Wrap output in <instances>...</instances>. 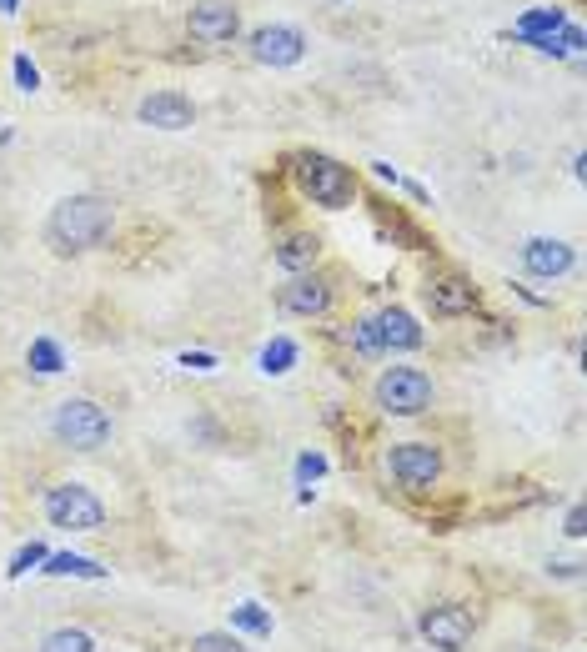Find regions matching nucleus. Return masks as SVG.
Returning <instances> with one entry per match:
<instances>
[{"instance_id": "4be33fe9", "label": "nucleus", "mask_w": 587, "mask_h": 652, "mask_svg": "<svg viewBox=\"0 0 587 652\" xmlns=\"http://www.w3.org/2000/svg\"><path fill=\"white\" fill-rule=\"evenodd\" d=\"M191 652H251L236 632H196L191 637Z\"/></svg>"}, {"instance_id": "f3484780", "label": "nucleus", "mask_w": 587, "mask_h": 652, "mask_svg": "<svg viewBox=\"0 0 587 652\" xmlns=\"http://www.w3.org/2000/svg\"><path fill=\"white\" fill-rule=\"evenodd\" d=\"M297 342H291V337H271L266 347H261V357H256V367L266 372V377H286L291 367H297Z\"/></svg>"}, {"instance_id": "b1692460", "label": "nucleus", "mask_w": 587, "mask_h": 652, "mask_svg": "<svg viewBox=\"0 0 587 652\" xmlns=\"http://www.w3.org/2000/svg\"><path fill=\"white\" fill-rule=\"evenodd\" d=\"M317 477H327V457H322V452H302V457H297V482L307 487V482H317Z\"/></svg>"}, {"instance_id": "aec40b11", "label": "nucleus", "mask_w": 587, "mask_h": 652, "mask_svg": "<svg viewBox=\"0 0 587 652\" xmlns=\"http://www.w3.org/2000/svg\"><path fill=\"white\" fill-rule=\"evenodd\" d=\"M41 652H96V637L86 627H51L41 637Z\"/></svg>"}, {"instance_id": "1a4fd4ad", "label": "nucleus", "mask_w": 587, "mask_h": 652, "mask_svg": "<svg viewBox=\"0 0 587 652\" xmlns=\"http://www.w3.org/2000/svg\"><path fill=\"white\" fill-rule=\"evenodd\" d=\"M186 31L201 46H226V41H236L241 16H236V6H226V0H201V6L186 16Z\"/></svg>"}, {"instance_id": "423d86ee", "label": "nucleus", "mask_w": 587, "mask_h": 652, "mask_svg": "<svg viewBox=\"0 0 587 652\" xmlns=\"http://www.w3.org/2000/svg\"><path fill=\"white\" fill-rule=\"evenodd\" d=\"M387 472H392L397 487L427 492V487H437V477H442V452H437L432 442H397V447L387 452Z\"/></svg>"}, {"instance_id": "cd10ccee", "label": "nucleus", "mask_w": 587, "mask_h": 652, "mask_svg": "<svg viewBox=\"0 0 587 652\" xmlns=\"http://www.w3.org/2000/svg\"><path fill=\"white\" fill-rule=\"evenodd\" d=\"M21 6V0H0V11H16Z\"/></svg>"}, {"instance_id": "6e6552de", "label": "nucleus", "mask_w": 587, "mask_h": 652, "mask_svg": "<svg viewBox=\"0 0 587 652\" xmlns=\"http://www.w3.org/2000/svg\"><path fill=\"white\" fill-rule=\"evenodd\" d=\"M276 301H281V311H291V316H327V306H332V281L317 276V271H297V276L276 291Z\"/></svg>"}, {"instance_id": "2eb2a0df", "label": "nucleus", "mask_w": 587, "mask_h": 652, "mask_svg": "<svg viewBox=\"0 0 587 652\" xmlns=\"http://www.w3.org/2000/svg\"><path fill=\"white\" fill-rule=\"evenodd\" d=\"M317 256H322V241H317L312 231H291V236L276 246V266L291 271V276H297V271H312Z\"/></svg>"}, {"instance_id": "9d476101", "label": "nucleus", "mask_w": 587, "mask_h": 652, "mask_svg": "<svg viewBox=\"0 0 587 652\" xmlns=\"http://www.w3.org/2000/svg\"><path fill=\"white\" fill-rule=\"evenodd\" d=\"M251 56L261 61V66H297L302 56H307V36L297 31V26H261L256 36H251Z\"/></svg>"}, {"instance_id": "0eeeda50", "label": "nucleus", "mask_w": 587, "mask_h": 652, "mask_svg": "<svg viewBox=\"0 0 587 652\" xmlns=\"http://www.w3.org/2000/svg\"><path fill=\"white\" fill-rule=\"evenodd\" d=\"M417 627H422V637H427L437 652H467V642H472V612H467L462 602L427 607Z\"/></svg>"}, {"instance_id": "a211bd4d", "label": "nucleus", "mask_w": 587, "mask_h": 652, "mask_svg": "<svg viewBox=\"0 0 587 652\" xmlns=\"http://www.w3.org/2000/svg\"><path fill=\"white\" fill-rule=\"evenodd\" d=\"M26 367H31L36 377H56V372H66V352H61V342L36 337V342H31V352H26Z\"/></svg>"}, {"instance_id": "39448f33", "label": "nucleus", "mask_w": 587, "mask_h": 652, "mask_svg": "<svg viewBox=\"0 0 587 652\" xmlns=\"http://www.w3.org/2000/svg\"><path fill=\"white\" fill-rule=\"evenodd\" d=\"M46 517L61 532H96L106 522V502L81 482H61V487L46 492Z\"/></svg>"}, {"instance_id": "20e7f679", "label": "nucleus", "mask_w": 587, "mask_h": 652, "mask_svg": "<svg viewBox=\"0 0 587 652\" xmlns=\"http://www.w3.org/2000/svg\"><path fill=\"white\" fill-rule=\"evenodd\" d=\"M372 397L387 417H422L432 407V377L422 367H387Z\"/></svg>"}, {"instance_id": "4468645a", "label": "nucleus", "mask_w": 587, "mask_h": 652, "mask_svg": "<svg viewBox=\"0 0 587 652\" xmlns=\"http://www.w3.org/2000/svg\"><path fill=\"white\" fill-rule=\"evenodd\" d=\"M482 296H477V286L467 281V276H437L432 286H427V306L437 311V316H462V311H472Z\"/></svg>"}, {"instance_id": "412c9836", "label": "nucleus", "mask_w": 587, "mask_h": 652, "mask_svg": "<svg viewBox=\"0 0 587 652\" xmlns=\"http://www.w3.org/2000/svg\"><path fill=\"white\" fill-rule=\"evenodd\" d=\"M352 352L357 357H382V337H377V316H357L352 321V332H347Z\"/></svg>"}, {"instance_id": "393cba45", "label": "nucleus", "mask_w": 587, "mask_h": 652, "mask_svg": "<svg viewBox=\"0 0 587 652\" xmlns=\"http://www.w3.org/2000/svg\"><path fill=\"white\" fill-rule=\"evenodd\" d=\"M16 86H21V91H36V86H41V71L31 66V56H16Z\"/></svg>"}, {"instance_id": "f257e3e1", "label": "nucleus", "mask_w": 587, "mask_h": 652, "mask_svg": "<svg viewBox=\"0 0 587 652\" xmlns=\"http://www.w3.org/2000/svg\"><path fill=\"white\" fill-rule=\"evenodd\" d=\"M111 226H116V211L106 196H66L46 221V241L61 256H81V251L101 246L111 236Z\"/></svg>"}, {"instance_id": "f03ea898", "label": "nucleus", "mask_w": 587, "mask_h": 652, "mask_svg": "<svg viewBox=\"0 0 587 652\" xmlns=\"http://www.w3.org/2000/svg\"><path fill=\"white\" fill-rule=\"evenodd\" d=\"M51 432H56V442L71 447V452H101V447L111 442V417H106V407H96L91 397H66V402L56 407V417H51Z\"/></svg>"}, {"instance_id": "ddd939ff", "label": "nucleus", "mask_w": 587, "mask_h": 652, "mask_svg": "<svg viewBox=\"0 0 587 652\" xmlns=\"http://www.w3.org/2000/svg\"><path fill=\"white\" fill-rule=\"evenodd\" d=\"M377 337H382V352H417L422 347V326L407 306H387L377 316Z\"/></svg>"}, {"instance_id": "9b49d317", "label": "nucleus", "mask_w": 587, "mask_h": 652, "mask_svg": "<svg viewBox=\"0 0 587 652\" xmlns=\"http://www.w3.org/2000/svg\"><path fill=\"white\" fill-rule=\"evenodd\" d=\"M572 261H577V251H572L567 241H557V236H532V241H522V271L537 276V281L567 276Z\"/></svg>"}, {"instance_id": "7ed1b4c3", "label": "nucleus", "mask_w": 587, "mask_h": 652, "mask_svg": "<svg viewBox=\"0 0 587 652\" xmlns=\"http://www.w3.org/2000/svg\"><path fill=\"white\" fill-rule=\"evenodd\" d=\"M297 181H302V191H307L317 206H327V211H342V206H352V196H357L352 171H347L342 161L322 156V151H302V156H297Z\"/></svg>"}, {"instance_id": "a878e982", "label": "nucleus", "mask_w": 587, "mask_h": 652, "mask_svg": "<svg viewBox=\"0 0 587 652\" xmlns=\"http://www.w3.org/2000/svg\"><path fill=\"white\" fill-rule=\"evenodd\" d=\"M562 532H567V537H582V532H587V512H582V502H577V507H567V522H562Z\"/></svg>"}, {"instance_id": "dca6fc26", "label": "nucleus", "mask_w": 587, "mask_h": 652, "mask_svg": "<svg viewBox=\"0 0 587 652\" xmlns=\"http://www.w3.org/2000/svg\"><path fill=\"white\" fill-rule=\"evenodd\" d=\"M36 572H46V577H86V582L106 577V567L96 557H81V552H46V562Z\"/></svg>"}, {"instance_id": "f8f14e48", "label": "nucleus", "mask_w": 587, "mask_h": 652, "mask_svg": "<svg viewBox=\"0 0 587 652\" xmlns=\"http://www.w3.org/2000/svg\"><path fill=\"white\" fill-rule=\"evenodd\" d=\"M136 116H141L146 126H156V131H186V126L196 121V106H191L181 91H151V96L136 106Z\"/></svg>"}, {"instance_id": "bb28decb", "label": "nucleus", "mask_w": 587, "mask_h": 652, "mask_svg": "<svg viewBox=\"0 0 587 652\" xmlns=\"http://www.w3.org/2000/svg\"><path fill=\"white\" fill-rule=\"evenodd\" d=\"M181 367H191V372H211L216 357H211V352H181Z\"/></svg>"}, {"instance_id": "5701e85b", "label": "nucleus", "mask_w": 587, "mask_h": 652, "mask_svg": "<svg viewBox=\"0 0 587 652\" xmlns=\"http://www.w3.org/2000/svg\"><path fill=\"white\" fill-rule=\"evenodd\" d=\"M46 552H51L46 542H26V547L11 557V567H6V572H11V577H26V572H36V567L46 562Z\"/></svg>"}, {"instance_id": "6ab92c4d", "label": "nucleus", "mask_w": 587, "mask_h": 652, "mask_svg": "<svg viewBox=\"0 0 587 652\" xmlns=\"http://www.w3.org/2000/svg\"><path fill=\"white\" fill-rule=\"evenodd\" d=\"M271 612L261 602H236L231 607V632H246V637H271Z\"/></svg>"}]
</instances>
